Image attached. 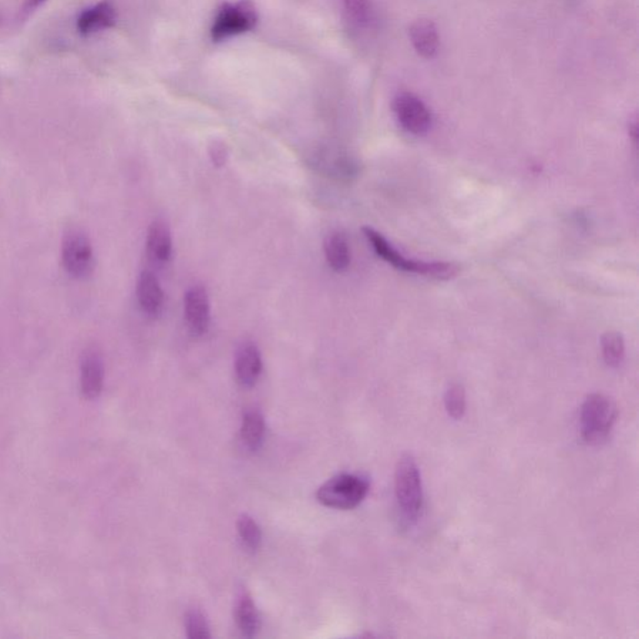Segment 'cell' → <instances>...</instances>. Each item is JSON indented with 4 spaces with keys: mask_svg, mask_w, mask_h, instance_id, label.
I'll return each mask as SVG.
<instances>
[{
    "mask_svg": "<svg viewBox=\"0 0 639 639\" xmlns=\"http://www.w3.org/2000/svg\"><path fill=\"white\" fill-rule=\"evenodd\" d=\"M346 13L352 22L360 26H366L371 23L372 8L369 0H342Z\"/></svg>",
    "mask_w": 639,
    "mask_h": 639,
    "instance_id": "obj_23",
    "label": "cell"
},
{
    "mask_svg": "<svg viewBox=\"0 0 639 639\" xmlns=\"http://www.w3.org/2000/svg\"><path fill=\"white\" fill-rule=\"evenodd\" d=\"M46 0H25V6H23V15H29L30 13L35 12L38 6L42 5Z\"/></svg>",
    "mask_w": 639,
    "mask_h": 639,
    "instance_id": "obj_25",
    "label": "cell"
},
{
    "mask_svg": "<svg viewBox=\"0 0 639 639\" xmlns=\"http://www.w3.org/2000/svg\"><path fill=\"white\" fill-rule=\"evenodd\" d=\"M362 231L370 244H371L373 251L378 254V257L388 262L391 267L398 269V270L422 275V277L439 279V280H449V279L455 278L459 274V268L455 264L442 261H417L406 259L401 252L396 250L378 231L373 230L371 228H363Z\"/></svg>",
    "mask_w": 639,
    "mask_h": 639,
    "instance_id": "obj_1",
    "label": "cell"
},
{
    "mask_svg": "<svg viewBox=\"0 0 639 639\" xmlns=\"http://www.w3.org/2000/svg\"><path fill=\"white\" fill-rule=\"evenodd\" d=\"M262 371L260 350L252 342H245L235 358V375L242 388H252L258 382Z\"/></svg>",
    "mask_w": 639,
    "mask_h": 639,
    "instance_id": "obj_12",
    "label": "cell"
},
{
    "mask_svg": "<svg viewBox=\"0 0 639 639\" xmlns=\"http://www.w3.org/2000/svg\"><path fill=\"white\" fill-rule=\"evenodd\" d=\"M370 491L365 477L352 473H340L322 484L318 491V501L330 509L352 510L366 499Z\"/></svg>",
    "mask_w": 639,
    "mask_h": 639,
    "instance_id": "obj_4",
    "label": "cell"
},
{
    "mask_svg": "<svg viewBox=\"0 0 639 639\" xmlns=\"http://www.w3.org/2000/svg\"><path fill=\"white\" fill-rule=\"evenodd\" d=\"M185 630H187L188 637L191 639H207L210 638V627H208L207 617L203 612L193 608L188 611L185 615Z\"/></svg>",
    "mask_w": 639,
    "mask_h": 639,
    "instance_id": "obj_22",
    "label": "cell"
},
{
    "mask_svg": "<svg viewBox=\"0 0 639 639\" xmlns=\"http://www.w3.org/2000/svg\"><path fill=\"white\" fill-rule=\"evenodd\" d=\"M395 496L403 522L411 526L421 516L423 487L421 472L410 453L401 456L396 465Z\"/></svg>",
    "mask_w": 639,
    "mask_h": 639,
    "instance_id": "obj_2",
    "label": "cell"
},
{
    "mask_svg": "<svg viewBox=\"0 0 639 639\" xmlns=\"http://www.w3.org/2000/svg\"><path fill=\"white\" fill-rule=\"evenodd\" d=\"M147 250L157 262H167L173 254V238L169 225L163 220H156L150 225L147 237Z\"/></svg>",
    "mask_w": 639,
    "mask_h": 639,
    "instance_id": "obj_15",
    "label": "cell"
},
{
    "mask_svg": "<svg viewBox=\"0 0 639 639\" xmlns=\"http://www.w3.org/2000/svg\"><path fill=\"white\" fill-rule=\"evenodd\" d=\"M106 369L102 356L96 350H87L80 363V389L84 398L96 400L99 398L104 388Z\"/></svg>",
    "mask_w": 639,
    "mask_h": 639,
    "instance_id": "obj_10",
    "label": "cell"
},
{
    "mask_svg": "<svg viewBox=\"0 0 639 639\" xmlns=\"http://www.w3.org/2000/svg\"><path fill=\"white\" fill-rule=\"evenodd\" d=\"M624 340L620 332H607L602 338V355L610 368H618L624 359Z\"/></svg>",
    "mask_w": 639,
    "mask_h": 639,
    "instance_id": "obj_19",
    "label": "cell"
},
{
    "mask_svg": "<svg viewBox=\"0 0 639 639\" xmlns=\"http://www.w3.org/2000/svg\"><path fill=\"white\" fill-rule=\"evenodd\" d=\"M308 161L309 167L322 177L338 181H350L358 174L359 165L352 157L341 151L321 147L312 151Z\"/></svg>",
    "mask_w": 639,
    "mask_h": 639,
    "instance_id": "obj_7",
    "label": "cell"
},
{
    "mask_svg": "<svg viewBox=\"0 0 639 639\" xmlns=\"http://www.w3.org/2000/svg\"><path fill=\"white\" fill-rule=\"evenodd\" d=\"M265 420L258 410L244 413L241 423V440L250 451H258L264 442Z\"/></svg>",
    "mask_w": 639,
    "mask_h": 639,
    "instance_id": "obj_18",
    "label": "cell"
},
{
    "mask_svg": "<svg viewBox=\"0 0 639 639\" xmlns=\"http://www.w3.org/2000/svg\"><path fill=\"white\" fill-rule=\"evenodd\" d=\"M184 314L191 334L201 336L208 331L210 325V300L204 286L195 285L187 291Z\"/></svg>",
    "mask_w": 639,
    "mask_h": 639,
    "instance_id": "obj_9",
    "label": "cell"
},
{
    "mask_svg": "<svg viewBox=\"0 0 639 639\" xmlns=\"http://www.w3.org/2000/svg\"><path fill=\"white\" fill-rule=\"evenodd\" d=\"M208 153H210L211 161H213L215 167H224L225 163H227V147H225L223 143H220V141H215L213 146L210 147V151H208Z\"/></svg>",
    "mask_w": 639,
    "mask_h": 639,
    "instance_id": "obj_24",
    "label": "cell"
},
{
    "mask_svg": "<svg viewBox=\"0 0 639 639\" xmlns=\"http://www.w3.org/2000/svg\"><path fill=\"white\" fill-rule=\"evenodd\" d=\"M258 15L250 2L224 5L218 9L211 26V38L215 42L230 38V36L247 33L257 25Z\"/></svg>",
    "mask_w": 639,
    "mask_h": 639,
    "instance_id": "obj_5",
    "label": "cell"
},
{
    "mask_svg": "<svg viewBox=\"0 0 639 639\" xmlns=\"http://www.w3.org/2000/svg\"><path fill=\"white\" fill-rule=\"evenodd\" d=\"M63 267L70 277L86 279L94 269L92 242L79 230H70L63 238Z\"/></svg>",
    "mask_w": 639,
    "mask_h": 639,
    "instance_id": "obj_6",
    "label": "cell"
},
{
    "mask_svg": "<svg viewBox=\"0 0 639 639\" xmlns=\"http://www.w3.org/2000/svg\"><path fill=\"white\" fill-rule=\"evenodd\" d=\"M116 22V8L112 3L104 0L80 13L76 19V30L80 36H93L102 30L113 28Z\"/></svg>",
    "mask_w": 639,
    "mask_h": 639,
    "instance_id": "obj_11",
    "label": "cell"
},
{
    "mask_svg": "<svg viewBox=\"0 0 639 639\" xmlns=\"http://www.w3.org/2000/svg\"><path fill=\"white\" fill-rule=\"evenodd\" d=\"M137 298L141 310L150 318H157L163 311V289L153 272H141L137 285Z\"/></svg>",
    "mask_w": 639,
    "mask_h": 639,
    "instance_id": "obj_13",
    "label": "cell"
},
{
    "mask_svg": "<svg viewBox=\"0 0 639 639\" xmlns=\"http://www.w3.org/2000/svg\"><path fill=\"white\" fill-rule=\"evenodd\" d=\"M445 409L453 420H461L466 413V391L460 383L451 385L445 393Z\"/></svg>",
    "mask_w": 639,
    "mask_h": 639,
    "instance_id": "obj_21",
    "label": "cell"
},
{
    "mask_svg": "<svg viewBox=\"0 0 639 639\" xmlns=\"http://www.w3.org/2000/svg\"><path fill=\"white\" fill-rule=\"evenodd\" d=\"M393 112L400 126L413 136H423L431 127L432 117L429 107L411 93H401L395 97Z\"/></svg>",
    "mask_w": 639,
    "mask_h": 639,
    "instance_id": "obj_8",
    "label": "cell"
},
{
    "mask_svg": "<svg viewBox=\"0 0 639 639\" xmlns=\"http://www.w3.org/2000/svg\"><path fill=\"white\" fill-rule=\"evenodd\" d=\"M618 410L614 400L602 393L587 396L581 407V435L588 445H601L610 437L617 421Z\"/></svg>",
    "mask_w": 639,
    "mask_h": 639,
    "instance_id": "obj_3",
    "label": "cell"
},
{
    "mask_svg": "<svg viewBox=\"0 0 639 639\" xmlns=\"http://www.w3.org/2000/svg\"><path fill=\"white\" fill-rule=\"evenodd\" d=\"M410 38L413 48L422 58L432 59L439 53L440 36L431 20L421 19L413 23L410 28Z\"/></svg>",
    "mask_w": 639,
    "mask_h": 639,
    "instance_id": "obj_14",
    "label": "cell"
},
{
    "mask_svg": "<svg viewBox=\"0 0 639 639\" xmlns=\"http://www.w3.org/2000/svg\"><path fill=\"white\" fill-rule=\"evenodd\" d=\"M325 257L330 268L336 272L348 270L351 264V251H350L349 241L344 234L334 233L330 235L325 241Z\"/></svg>",
    "mask_w": 639,
    "mask_h": 639,
    "instance_id": "obj_17",
    "label": "cell"
},
{
    "mask_svg": "<svg viewBox=\"0 0 639 639\" xmlns=\"http://www.w3.org/2000/svg\"><path fill=\"white\" fill-rule=\"evenodd\" d=\"M238 532L244 547L255 553L261 546V531L259 524L248 514H241L238 520Z\"/></svg>",
    "mask_w": 639,
    "mask_h": 639,
    "instance_id": "obj_20",
    "label": "cell"
},
{
    "mask_svg": "<svg viewBox=\"0 0 639 639\" xmlns=\"http://www.w3.org/2000/svg\"><path fill=\"white\" fill-rule=\"evenodd\" d=\"M235 620H237L238 630L244 637L252 638L260 630V614L257 605L247 592L240 594L235 607Z\"/></svg>",
    "mask_w": 639,
    "mask_h": 639,
    "instance_id": "obj_16",
    "label": "cell"
}]
</instances>
